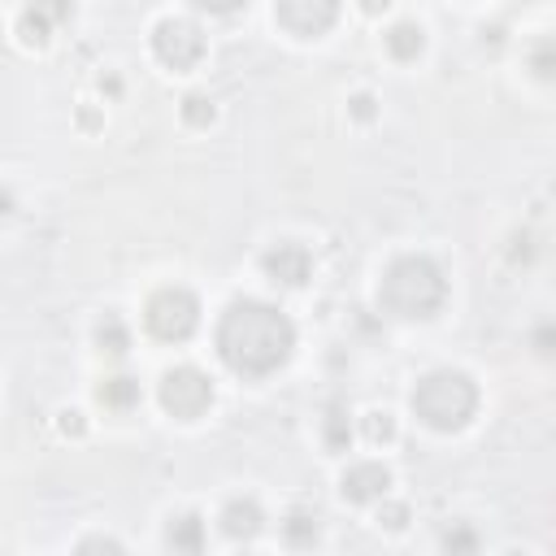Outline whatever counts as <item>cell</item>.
I'll use <instances>...</instances> for the list:
<instances>
[{"label":"cell","instance_id":"obj_22","mask_svg":"<svg viewBox=\"0 0 556 556\" xmlns=\"http://www.w3.org/2000/svg\"><path fill=\"white\" fill-rule=\"evenodd\" d=\"M443 547H452V552H456V547H460V552H469V547H478V539H473L469 530H456V534H447V539H443Z\"/></svg>","mask_w":556,"mask_h":556},{"label":"cell","instance_id":"obj_8","mask_svg":"<svg viewBox=\"0 0 556 556\" xmlns=\"http://www.w3.org/2000/svg\"><path fill=\"white\" fill-rule=\"evenodd\" d=\"M261 265H265V274H269L274 282H282V287H304V282H308V269H313V256H308V248H300V243H274V248L261 256Z\"/></svg>","mask_w":556,"mask_h":556},{"label":"cell","instance_id":"obj_5","mask_svg":"<svg viewBox=\"0 0 556 556\" xmlns=\"http://www.w3.org/2000/svg\"><path fill=\"white\" fill-rule=\"evenodd\" d=\"M156 395H161V408H165V413L191 421V417H200V413L213 404V382H208V374H200L195 365H174V369L161 378Z\"/></svg>","mask_w":556,"mask_h":556},{"label":"cell","instance_id":"obj_1","mask_svg":"<svg viewBox=\"0 0 556 556\" xmlns=\"http://www.w3.org/2000/svg\"><path fill=\"white\" fill-rule=\"evenodd\" d=\"M295 348V326L282 308L265 300H235L217 321V352L243 378H265L287 365Z\"/></svg>","mask_w":556,"mask_h":556},{"label":"cell","instance_id":"obj_12","mask_svg":"<svg viewBox=\"0 0 556 556\" xmlns=\"http://www.w3.org/2000/svg\"><path fill=\"white\" fill-rule=\"evenodd\" d=\"M261 508L252 504V500H230L226 504V513H222V530L230 534V539H252L256 530H261Z\"/></svg>","mask_w":556,"mask_h":556},{"label":"cell","instance_id":"obj_23","mask_svg":"<svg viewBox=\"0 0 556 556\" xmlns=\"http://www.w3.org/2000/svg\"><path fill=\"white\" fill-rule=\"evenodd\" d=\"M404 517H408V508H404V504H387V508H382V521H387L391 530H400V526H404Z\"/></svg>","mask_w":556,"mask_h":556},{"label":"cell","instance_id":"obj_17","mask_svg":"<svg viewBox=\"0 0 556 556\" xmlns=\"http://www.w3.org/2000/svg\"><path fill=\"white\" fill-rule=\"evenodd\" d=\"M182 117H187L191 126H208V122H213V100L187 96V100H182Z\"/></svg>","mask_w":556,"mask_h":556},{"label":"cell","instance_id":"obj_10","mask_svg":"<svg viewBox=\"0 0 556 556\" xmlns=\"http://www.w3.org/2000/svg\"><path fill=\"white\" fill-rule=\"evenodd\" d=\"M387 486H391V473H387V465H378V460H361V465H352V469L343 473V495H348L352 504L382 500Z\"/></svg>","mask_w":556,"mask_h":556},{"label":"cell","instance_id":"obj_18","mask_svg":"<svg viewBox=\"0 0 556 556\" xmlns=\"http://www.w3.org/2000/svg\"><path fill=\"white\" fill-rule=\"evenodd\" d=\"M326 443H330L334 452L348 443V413H343V408H330V417H326Z\"/></svg>","mask_w":556,"mask_h":556},{"label":"cell","instance_id":"obj_9","mask_svg":"<svg viewBox=\"0 0 556 556\" xmlns=\"http://www.w3.org/2000/svg\"><path fill=\"white\" fill-rule=\"evenodd\" d=\"M70 13H74V0H30L22 22H17V30H22L26 43H48L52 30L61 22H70Z\"/></svg>","mask_w":556,"mask_h":556},{"label":"cell","instance_id":"obj_4","mask_svg":"<svg viewBox=\"0 0 556 556\" xmlns=\"http://www.w3.org/2000/svg\"><path fill=\"white\" fill-rule=\"evenodd\" d=\"M143 321H148V330H152L161 343H182V339L200 326V300H195L187 287H161V291L148 300Z\"/></svg>","mask_w":556,"mask_h":556},{"label":"cell","instance_id":"obj_7","mask_svg":"<svg viewBox=\"0 0 556 556\" xmlns=\"http://www.w3.org/2000/svg\"><path fill=\"white\" fill-rule=\"evenodd\" d=\"M274 13L278 22L300 35V39H313V35H326L339 17V0H274Z\"/></svg>","mask_w":556,"mask_h":556},{"label":"cell","instance_id":"obj_14","mask_svg":"<svg viewBox=\"0 0 556 556\" xmlns=\"http://www.w3.org/2000/svg\"><path fill=\"white\" fill-rule=\"evenodd\" d=\"M165 543H169L174 552H200V547H204V526H200V517H195V513L178 517V521L165 530Z\"/></svg>","mask_w":556,"mask_h":556},{"label":"cell","instance_id":"obj_3","mask_svg":"<svg viewBox=\"0 0 556 556\" xmlns=\"http://www.w3.org/2000/svg\"><path fill=\"white\" fill-rule=\"evenodd\" d=\"M473 408H478V387H473V378L460 374V369H434V374H426V378L413 387V413H417L430 430L452 434V430L469 426Z\"/></svg>","mask_w":556,"mask_h":556},{"label":"cell","instance_id":"obj_2","mask_svg":"<svg viewBox=\"0 0 556 556\" xmlns=\"http://www.w3.org/2000/svg\"><path fill=\"white\" fill-rule=\"evenodd\" d=\"M378 300L395 317H430L447 300V278L430 256H400L387 265Z\"/></svg>","mask_w":556,"mask_h":556},{"label":"cell","instance_id":"obj_13","mask_svg":"<svg viewBox=\"0 0 556 556\" xmlns=\"http://www.w3.org/2000/svg\"><path fill=\"white\" fill-rule=\"evenodd\" d=\"M421 48H426V35H421L417 22H395V26L387 30V52H391L395 61H417Z\"/></svg>","mask_w":556,"mask_h":556},{"label":"cell","instance_id":"obj_25","mask_svg":"<svg viewBox=\"0 0 556 556\" xmlns=\"http://www.w3.org/2000/svg\"><path fill=\"white\" fill-rule=\"evenodd\" d=\"M361 9H365V13H387L391 0H361Z\"/></svg>","mask_w":556,"mask_h":556},{"label":"cell","instance_id":"obj_24","mask_svg":"<svg viewBox=\"0 0 556 556\" xmlns=\"http://www.w3.org/2000/svg\"><path fill=\"white\" fill-rule=\"evenodd\" d=\"M61 430L65 434H83V413H61Z\"/></svg>","mask_w":556,"mask_h":556},{"label":"cell","instance_id":"obj_19","mask_svg":"<svg viewBox=\"0 0 556 556\" xmlns=\"http://www.w3.org/2000/svg\"><path fill=\"white\" fill-rule=\"evenodd\" d=\"M287 539H291V543H313V539H317V521L304 517V513H295V517L287 521Z\"/></svg>","mask_w":556,"mask_h":556},{"label":"cell","instance_id":"obj_15","mask_svg":"<svg viewBox=\"0 0 556 556\" xmlns=\"http://www.w3.org/2000/svg\"><path fill=\"white\" fill-rule=\"evenodd\" d=\"M96 343H100V352L122 356V352L130 348V334H126V326H122L117 317H104V321L96 326Z\"/></svg>","mask_w":556,"mask_h":556},{"label":"cell","instance_id":"obj_26","mask_svg":"<svg viewBox=\"0 0 556 556\" xmlns=\"http://www.w3.org/2000/svg\"><path fill=\"white\" fill-rule=\"evenodd\" d=\"M352 104H356V113H361V117H369V113H374V109H369V104H374V100H369V96H356V100H352Z\"/></svg>","mask_w":556,"mask_h":556},{"label":"cell","instance_id":"obj_21","mask_svg":"<svg viewBox=\"0 0 556 556\" xmlns=\"http://www.w3.org/2000/svg\"><path fill=\"white\" fill-rule=\"evenodd\" d=\"M195 9H204V13H235L239 4H248V0H191Z\"/></svg>","mask_w":556,"mask_h":556},{"label":"cell","instance_id":"obj_6","mask_svg":"<svg viewBox=\"0 0 556 556\" xmlns=\"http://www.w3.org/2000/svg\"><path fill=\"white\" fill-rule=\"evenodd\" d=\"M152 52L169 70H191L204 56V30L191 17H165L152 30Z\"/></svg>","mask_w":556,"mask_h":556},{"label":"cell","instance_id":"obj_20","mask_svg":"<svg viewBox=\"0 0 556 556\" xmlns=\"http://www.w3.org/2000/svg\"><path fill=\"white\" fill-rule=\"evenodd\" d=\"M530 61H534V74H539V78H552V70H556V65H552V39H539Z\"/></svg>","mask_w":556,"mask_h":556},{"label":"cell","instance_id":"obj_16","mask_svg":"<svg viewBox=\"0 0 556 556\" xmlns=\"http://www.w3.org/2000/svg\"><path fill=\"white\" fill-rule=\"evenodd\" d=\"M391 434H395L391 413H365V439H369V443H387Z\"/></svg>","mask_w":556,"mask_h":556},{"label":"cell","instance_id":"obj_11","mask_svg":"<svg viewBox=\"0 0 556 556\" xmlns=\"http://www.w3.org/2000/svg\"><path fill=\"white\" fill-rule=\"evenodd\" d=\"M96 400H100L104 408H113V413H126V408L139 404V382H135L130 374H113V378H104V382L96 387Z\"/></svg>","mask_w":556,"mask_h":556}]
</instances>
